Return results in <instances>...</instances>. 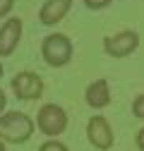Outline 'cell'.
<instances>
[{
    "label": "cell",
    "mask_w": 144,
    "mask_h": 151,
    "mask_svg": "<svg viewBox=\"0 0 144 151\" xmlns=\"http://www.w3.org/2000/svg\"><path fill=\"white\" fill-rule=\"evenodd\" d=\"M34 134V120L27 113L12 110L0 115V139L10 144H24Z\"/></svg>",
    "instance_id": "cell-1"
},
{
    "label": "cell",
    "mask_w": 144,
    "mask_h": 151,
    "mask_svg": "<svg viewBox=\"0 0 144 151\" xmlns=\"http://www.w3.org/2000/svg\"><path fill=\"white\" fill-rule=\"evenodd\" d=\"M41 55L50 67H65L72 60V41L65 34H50L41 43Z\"/></svg>",
    "instance_id": "cell-2"
},
{
    "label": "cell",
    "mask_w": 144,
    "mask_h": 151,
    "mask_svg": "<svg viewBox=\"0 0 144 151\" xmlns=\"http://www.w3.org/2000/svg\"><path fill=\"white\" fill-rule=\"evenodd\" d=\"M36 127H39L46 137L55 139L67 127V113L55 103H46V106H41L39 115H36Z\"/></svg>",
    "instance_id": "cell-3"
},
{
    "label": "cell",
    "mask_w": 144,
    "mask_h": 151,
    "mask_svg": "<svg viewBox=\"0 0 144 151\" xmlns=\"http://www.w3.org/2000/svg\"><path fill=\"white\" fill-rule=\"evenodd\" d=\"M137 46H139V34L132 29H125L120 34H113V36L103 39V50L111 58H127L132 50H137Z\"/></svg>",
    "instance_id": "cell-4"
},
{
    "label": "cell",
    "mask_w": 144,
    "mask_h": 151,
    "mask_svg": "<svg viewBox=\"0 0 144 151\" xmlns=\"http://www.w3.org/2000/svg\"><path fill=\"white\" fill-rule=\"evenodd\" d=\"M86 137H89V142H91V146H96L99 151H108L113 146V142H115L113 129H111V125H108V120L103 115L89 118V122H86Z\"/></svg>",
    "instance_id": "cell-5"
},
{
    "label": "cell",
    "mask_w": 144,
    "mask_h": 151,
    "mask_svg": "<svg viewBox=\"0 0 144 151\" xmlns=\"http://www.w3.org/2000/svg\"><path fill=\"white\" fill-rule=\"evenodd\" d=\"M12 91L22 101H34L43 93V79L36 72H19L12 79Z\"/></svg>",
    "instance_id": "cell-6"
},
{
    "label": "cell",
    "mask_w": 144,
    "mask_h": 151,
    "mask_svg": "<svg viewBox=\"0 0 144 151\" xmlns=\"http://www.w3.org/2000/svg\"><path fill=\"white\" fill-rule=\"evenodd\" d=\"M19 39H22V19L19 17H10L0 27V55H12Z\"/></svg>",
    "instance_id": "cell-7"
},
{
    "label": "cell",
    "mask_w": 144,
    "mask_h": 151,
    "mask_svg": "<svg viewBox=\"0 0 144 151\" xmlns=\"http://www.w3.org/2000/svg\"><path fill=\"white\" fill-rule=\"evenodd\" d=\"M70 7H72V0H46L39 10V19H41V24L53 27V24L63 22V17L70 12Z\"/></svg>",
    "instance_id": "cell-8"
},
{
    "label": "cell",
    "mask_w": 144,
    "mask_h": 151,
    "mask_svg": "<svg viewBox=\"0 0 144 151\" xmlns=\"http://www.w3.org/2000/svg\"><path fill=\"white\" fill-rule=\"evenodd\" d=\"M84 99H86L89 106L96 108V110L106 108L108 103H111V86H108V82H106V79H94L91 84L86 86Z\"/></svg>",
    "instance_id": "cell-9"
},
{
    "label": "cell",
    "mask_w": 144,
    "mask_h": 151,
    "mask_svg": "<svg viewBox=\"0 0 144 151\" xmlns=\"http://www.w3.org/2000/svg\"><path fill=\"white\" fill-rule=\"evenodd\" d=\"M39 151H70V149L63 142H58V139H48V142H43L39 146Z\"/></svg>",
    "instance_id": "cell-10"
},
{
    "label": "cell",
    "mask_w": 144,
    "mask_h": 151,
    "mask_svg": "<svg viewBox=\"0 0 144 151\" xmlns=\"http://www.w3.org/2000/svg\"><path fill=\"white\" fill-rule=\"evenodd\" d=\"M132 113L139 120H144V93H139V96L132 101Z\"/></svg>",
    "instance_id": "cell-11"
},
{
    "label": "cell",
    "mask_w": 144,
    "mask_h": 151,
    "mask_svg": "<svg viewBox=\"0 0 144 151\" xmlns=\"http://www.w3.org/2000/svg\"><path fill=\"white\" fill-rule=\"evenodd\" d=\"M84 5L91 7V10H103V7L111 5V0H84Z\"/></svg>",
    "instance_id": "cell-12"
},
{
    "label": "cell",
    "mask_w": 144,
    "mask_h": 151,
    "mask_svg": "<svg viewBox=\"0 0 144 151\" xmlns=\"http://www.w3.org/2000/svg\"><path fill=\"white\" fill-rule=\"evenodd\" d=\"M14 7V0H0V17H7Z\"/></svg>",
    "instance_id": "cell-13"
},
{
    "label": "cell",
    "mask_w": 144,
    "mask_h": 151,
    "mask_svg": "<svg viewBox=\"0 0 144 151\" xmlns=\"http://www.w3.org/2000/svg\"><path fill=\"white\" fill-rule=\"evenodd\" d=\"M137 146H139V151H144V127L137 132Z\"/></svg>",
    "instance_id": "cell-14"
},
{
    "label": "cell",
    "mask_w": 144,
    "mask_h": 151,
    "mask_svg": "<svg viewBox=\"0 0 144 151\" xmlns=\"http://www.w3.org/2000/svg\"><path fill=\"white\" fill-rule=\"evenodd\" d=\"M5 106H7V96H5V91L0 89V113L5 110Z\"/></svg>",
    "instance_id": "cell-15"
},
{
    "label": "cell",
    "mask_w": 144,
    "mask_h": 151,
    "mask_svg": "<svg viewBox=\"0 0 144 151\" xmlns=\"http://www.w3.org/2000/svg\"><path fill=\"white\" fill-rule=\"evenodd\" d=\"M0 151H5V144H3V139H0Z\"/></svg>",
    "instance_id": "cell-16"
},
{
    "label": "cell",
    "mask_w": 144,
    "mask_h": 151,
    "mask_svg": "<svg viewBox=\"0 0 144 151\" xmlns=\"http://www.w3.org/2000/svg\"><path fill=\"white\" fill-rule=\"evenodd\" d=\"M0 77H3V65H0Z\"/></svg>",
    "instance_id": "cell-17"
}]
</instances>
